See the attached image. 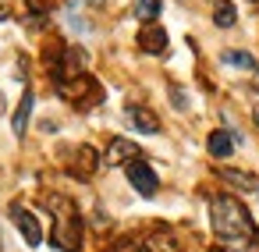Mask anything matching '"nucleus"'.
Returning a JSON list of instances; mask_svg holds the SVG:
<instances>
[{"instance_id": "nucleus-8", "label": "nucleus", "mask_w": 259, "mask_h": 252, "mask_svg": "<svg viewBox=\"0 0 259 252\" xmlns=\"http://www.w3.org/2000/svg\"><path fill=\"white\" fill-rule=\"evenodd\" d=\"M142 248L146 252H181V245H178V238H174L170 227H153L142 238Z\"/></svg>"}, {"instance_id": "nucleus-6", "label": "nucleus", "mask_w": 259, "mask_h": 252, "mask_svg": "<svg viewBox=\"0 0 259 252\" xmlns=\"http://www.w3.org/2000/svg\"><path fill=\"white\" fill-rule=\"evenodd\" d=\"M128 185L139 192V195H156L160 192V178H156V171L146 163V160H135V163H128Z\"/></svg>"}, {"instance_id": "nucleus-5", "label": "nucleus", "mask_w": 259, "mask_h": 252, "mask_svg": "<svg viewBox=\"0 0 259 252\" xmlns=\"http://www.w3.org/2000/svg\"><path fill=\"white\" fill-rule=\"evenodd\" d=\"M100 163H103V156H100L93 146H75V153H71V160H68V171H71V178L89 181Z\"/></svg>"}, {"instance_id": "nucleus-20", "label": "nucleus", "mask_w": 259, "mask_h": 252, "mask_svg": "<svg viewBox=\"0 0 259 252\" xmlns=\"http://www.w3.org/2000/svg\"><path fill=\"white\" fill-rule=\"evenodd\" d=\"M167 93H170V103H174L178 110H188V100H185V93H181L178 86H167Z\"/></svg>"}, {"instance_id": "nucleus-2", "label": "nucleus", "mask_w": 259, "mask_h": 252, "mask_svg": "<svg viewBox=\"0 0 259 252\" xmlns=\"http://www.w3.org/2000/svg\"><path fill=\"white\" fill-rule=\"evenodd\" d=\"M47 209L54 213V245L61 252H78L82 248V217H78L75 202L64 195H50Z\"/></svg>"}, {"instance_id": "nucleus-23", "label": "nucleus", "mask_w": 259, "mask_h": 252, "mask_svg": "<svg viewBox=\"0 0 259 252\" xmlns=\"http://www.w3.org/2000/svg\"><path fill=\"white\" fill-rule=\"evenodd\" d=\"M4 18H8V11H4V8H0V22H4Z\"/></svg>"}, {"instance_id": "nucleus-1", "label": "nucleus", "mask_w": 259, "mask_h": 252, "mask_svg": "<svg viewBox=\"0 0 259 252\" xmlns=\"http://www.w3.org/2000/svg\"><path fill=\"white\" fill-rule=\"evenodd\" d=\"M209 224H213L217 241H238V238L255 234V224H252L245 202H238L234 195H213V202H209Z\"/></svg>"}, {"instance_id": "nucleus-21", "label": "nucleus", "mask_w": 259, "mask_h": 252, "mask_svg": "<svg viewBox=\"0 0 259 252\" xmlns=\"http://www.w3.org/2000/svg\"><path fill=\"white\" fill-rule=\"evenodd\" d=\"M252 89H255V93H259V68H255V71H252Z\"/></svg>"}, {"instance_id": "nucleus-11", "label": "nucleus", "mask_w": 259, "mask_h": 252, "mask_svg": "<svg viewBox=\"0 0 259 252\" xmlns=\"http://www.w3.org/2000/svg\"><path fill=\"white\" fill-rule=\"evenodd\" d=\"M206 149H209V156H213V160H227V156L234 153V135H231L227 128H217V132H209Z\"/></svg>"}, {"instance_id": "nucleus-16", "label": "nucleus", "mask_w": 259, "mask_h": 252, "mask_svg": "<svg viewBox=\"0 0 259 252\" xmlns=\"http://www.w3.org/2000/svg\"><path fill=\"white\" fill-rule=\"evenodd\" d=\"M160 11H163V0H135L132 4V15L139 22H153V18H160Z\"/></svg>"}, {"instance_id": "nucleus-4", "label": "nucleus", "mask_w": 259, "mask_h": 252, "mask_svg": "<svg viewBox=\"0 0 259 252\" xmlns=\"http://www.w3.org/2000/svg\"><path fill=\"white\" fill-rule=\"evenodd\" d=\"M135 160H142V149H139L132 139H110V142L103 146V163H107V167H128V163H135Z\"/></svg>"}, {"instance_id": "nucleus-13", "label": "nucleus", "mask_w": 259, "mask_h": 252, "mask_svg": "<svg viewBox=\"0 0 259 252\" xmlns=\"http://www.w3.org/2000/svg\"><path fill=\"white\" fill-rule=\"evenodd\" d=\"M32 103H36V96H32V89H25L22 93V103H18V110H15V117H11V132L22 139L25 135V128H29V117H32Z\"/></svg>"}, {"instance_id": "nucleus-7", "label": "nucleus", "mask_w": 259, "mask_h": 252, "mask_svg": "<svg viewBox=\"0 0 259 252\" xmlns=\"http://www.w3.org/2000/svg\"><path fill=\"white\" fill-rule=\"evenodd\" d=\"M11 220H15V227L22 231L25 245H32V248H36V245L43 241V227H39V220L32 217V209H25V206H18V202H15V206H11Z\"/></svg>"}, {"instance_id": "nucleus-19", "label": "nucleus", "mask_w": 259, "mask_h": 252, "mask_svg": "<svg viewBox=\"0 0 259 252\" xmlns=\"http://www.w3.org/2000/svg\"><path fill=\"white\" fill-rule=\"evenodd\" d=\"M64 15H68L71 29H78V32H89V29H93V25H89V18H82V15H78V4H68V11H64Z\"/></svg>"}, {"instance_id": "nucleus-3", "label": "nucleus", "mask_w": 259, "mask_h": 252, "mask_svg": "<svg viewBox=\"0 0 259 252\" xmlns=\"http://www.w3.org/2000/svg\"><path fill=\"white\" fill-rule=\"evenodd\" d=\"M57 93L64 96V100H71L75 107H93V103H100L103 100V89L89 78V75H82V78H71V82H57Z\"/></svg>"}, {"instance_id": "nucleus-18", "label": "nucleus", "mask_w": 259, "mask_h": 252, "mask_svg": "<svg viewBox=\"0 0 259 252\" xmlns=\"http://www.w3.org/2000/svg\"><path fill=\"white\" fill-rule=\"evenodd\" d=\"M110 252H142V238L124 234V238H117V241L110 245Z\"/></svg>"}, {"instance_id": "nucleus-12", "label": "nucleus", "mask_w": 259, "mask_h": 252, "mask_svg": "<svg viewBox=\"0 0 259 252\" xmlns=\"http://www.w3.org/2000/svg\"><path fill=\"white\" fill-rule=\"evenodd\" d=\"M217 174H220V181H224V185H231V188H241V192H259V178H255V174H248V171L220 167Z\"/></svg>"}, {"instance_id": "nucleus-9", "label": "nucleus", "mask_w": 259, "mask_h": 252, "mask_svg": "<svg viewBox=\"0 0 259 252\" xmlns=\"http://www.w3.org/2000/svg\"><path fill=\"white\" fill-rule=\"evenodd\" d=\"M139 50L142 54H163L167 50V29H160V25H146L142 32H139Z\"/></svg>"}, {"instance_id": "nucleus-15", "label": "nucleus", "mask_w": 259, "mask_h": 252, "mask_svg": "<svg viewBox=\"0 0 259 252\" xmlns=\"http://www.w3.org/2000/svg\"><path fill=\"white\" fill-rule=\"evenodd\" d=\"M234 22H238L234 4H231V0H217V4H213V25L217 29H231Z\"/></svg>"}, {"instance_id": "nucleus-10", "label": "nucleus", "mask_w": 259, "mask_h": 252, "mask_svg": "<svg viewBox=\"0 0 259 252\" xmlns=\"http://www.w3.org/2000/svg\"><path fill=\"white\" fill-rule=\"evenodd\" d=\"M128 124L135 132H142V135H156L160 132V117L153 110H146V107H128Z\"/></svg>"}, {"instance_id": "nucleus-17", "label": "nucleus", "mask_w": 259, "mask_h": 252, "mask_svg": "<svg viewBox=\"0 0 259 252\" xmlns=\"http://www.w3.org/2000/svg\"><path fill=\"white\" fill-rule=\"evenodd\" d=\"M224 252H259V231L248 234V238H238V241H220Z\"/></svg>"}, {"instance_id": "nucleus-22", "label": "nucleus", "mask_w": 259, "mask_h": 252, "mask_svg": "<svg viewBox=\"0 0 259 252\" xmlns=\"http://www.w3.org/2000/svg\"><path fill=\"white\" fill-rule=\"evenodd\" d=\"M252 117H255V124H259V103H255V107H252Z\"/></svg>"}, {"instance_id": "nucleus-14", "label": "nucleus", "mask_w": 259, "mask_h": 252, "mask_svg": "<svg viewBox=\"0 0 259 252\" xmlns=\"http://www.w3.org/2000/svg\"><path fill=\"white\" fill-rule=\"evenodd\" d=\"M220 61H224L227 68H241V71H255V68H259V61H255L248 50H224Z\"/></svg>"}]
</instances>
